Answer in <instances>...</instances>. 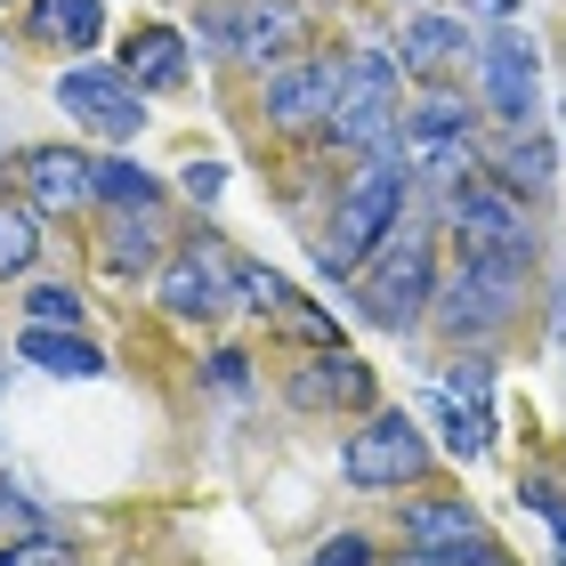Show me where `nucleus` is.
<instances>
[{
    "label": "nucleus",
    "instance_id": "aec40b11",
    "mask_svg": "<svg viewBox=\"0 0 566 566\" xmlns=\"http://www.w3.org/2000/svg\"><path fill=\"white\" fill-rule=\"evenodd\" d=\"M122 73H130L138 90H178L187 82V41H178L170 24H146V33H130V49H122Z\"/></svg>",
    "mask_w": 566,
    "mask_h": 566
},
{
    "label": "nucleus",
    "instance_id": "4be33fe9",
    "mask_svg": "<svg viewBox=\"0 0 566 566\" xmlns=\"http://www.w3.org/2000/svg\"><path fill=\"white\" fill-rule=\"evenodd\" d=\"M41 260V202L33 195H0V275H24Z\"/></svg>",
    "mask_w": 566,
    "mask_h": 566
},
{
    "label": "nucleus",
    "instance_id": "473e14b6",
    "mask_svg": "<svg viewBox=\"0 0 566 566\" xmlns=\"http://www.w3.org/2000/svg\"><path fill=\"white\" fill-rule=\"evenodd\" d=\"M502 566H510V558H502Z\"/></svg>",
    "mask_w": 566,
    "mask_h": 566
},
{
    "label": "nucleus",
    "instance_id": "393cba45",
    "mask_svg": "<svg viewBox=\"0 0 566 566\" xmlns=\"http://www.w3.org/2000/svg\"><path fill=\"white\" fill-rule=\"evenodd\" d=\"M24 316L33 324H82V300H73L65 283H33V292H24Z\"/></svg>",
    "mask_w": 566,
    "mask_h": 566
},
{
    "label": "nucleus",
    "instance_id": "6e6552de",
    "mask_svg": "<svg viewBox=\"0 0 566 566\" xmlns=\"http://www.w3.org/2000/svg\"><path fill=\"white\" fill-rule=\"evenodd\" d=\"M453 227L470 260H510L534 268V227H526V195H510L502 178H461L453 187Z\"/></svg>",
    "mask_w": 566,
    "mask_h": 566
},
{
    "label": "nucleus",
    "instance_id": "7c9ffc66",
    "mask_svg": "<svg viewBox=\"0 0 566 566\" xmlns=\"http://www.w3.org/2000/svg\"><path fill=\"white\" fill-rule=\"evenodd\" d=\"M478 17H494V24H510V17H518V0H478Z\"/></svg>",
    "mask_w": 566,
    "mask_h": 566
},
{
    "label": "nucleus",
    "instance_id": "dca6fc26",
    "mask_svg": "<svg viewBox=\"0 0 566 566\" xmlns=\"http://www.w3.org/2000/svg\"><path fill=\"white\" fill-rule=\"evenodd\" d=\"M17 178H24V195H33L41 211H90L97 202V163L73 154V146H33Z\"/></svg>",
    "mask_w": 566,
    "mask_h": 566
},
{
    "label": "nucleus",
    "instance_id": "a211bd4d",
    "mask_svg": "<svg viewBox=\"0 0 566 566\" xmlns=\"http://www.w3.org/2000/svg\"><path fill=\"white\" fill-rule=\"evenodd\" d=\"M494 178H502L510 195H551V187H558V154H551V138L534 130V122H526V130H510V138L494 146Z\"/></svg>",
    "mask_w": 566,
    "mask_h": 566
},
{
    "label": "nucleus",
    "instance_id": "bb28decb",
    "mask_svg": "<svg viewBox=\"0 0 566 566\" xmlns=\"http://www.w3.org/2000/svg\"><path fill=\"white\" fill-rule=\"evenodd\" d=\"M0 566H73V551H57V543H17V551H0Z\"/></svg>",
    "mask_w": 566,
    "mask_h": 566
},
{
    "label": "nucleus",
    "instance_id": "4468645a",
    "mask_svg": "<svg viewBox=\"0 0 566 566\" xmlns=\"http://www.w3.org/2000/svg\"><path fill=\"white\" fill-rule=\"evenodd\" d=\"M437 429H446V453L453 461H478L485 446H494V405H485V356H470L446 389H437Z\"/></svg>",
    "mask_w": 566,
    "mask_h": 566
},
{
    "label": "nucleus",
    "instance_id": "39448f33",
    "mask_svg": "<svg viewBox=\"0 0 566 566\" xmlns=\"http://www.w3.org/2000/svg\"><path fill=\"white\" fill-rule=\"evenodd\" d=\"M332 138L356 154H389L397 146V57L356 49L340 57V106H332Z\"/></svg>",
    "mask_w": 566,
    "mask_h": 566
},
{
    "label": "nucleus",
    "instance_id": "423d86ee",
    "mask_svg": "<svg viewBox=\"0 0 566 566\" xmlns=\"http://www.w3.org/2000/svg\"><path fill=\"white\" fill-rule=\"evenodd\" d=\"M195 41L211 57H251V65H283L300 49V9L292 0H211L195 17Z\"/></svg>",
    "mask_w": 566,
    "mask_h": 566
},
{
    "label": "nucleus",
    "instance_id": "f257e3e1",
    "mask_svg": "<svg viewBox=\"0 0 566 566\" xmlns=\"http://www.w3.org/2000/svg\"><path fill=\"white\" fill-rule=\"evenodd\" d=\"M405 195H413V163H405V146H389V154H365V170L348 178L340 211H332L324 243H316V268H324V275H356V268H365L380 243L397 235Z\"/></svg>",
    "mask_w": 566,
    "mask_h": 566
},
{
    "label": "nucleus",
    "instance_id": "c756f323",
    "mask_svg": "<svg viewBox=\"0 0 566 566\" xmlns=\"http://www.w3.org/2000/svg\"><path fill=\"white\" fill-rule=\"evenodd\" d=\"M0 526H33V518H24V502H17V485H9V478H0Z\"/></svg>",
    "mask_w": 566,
    "mask_h": 566
},
{
    "label": "nucleus",
    "instance_id": "c85d7f7f",
    "mask_svg": "<svg viewBox=\"0 0 566 566\" xmlns=\"http://www.w3.org/2000/svg\"><path fill=\"white\" fill-rule=\"evenodd\" d=\"M219 187H227V178H219V163H187V195H195V202H211Z\"/></svg>",
    "mask_w": 566,
    "mask_h": 566
},
{
    "label": "nucleus",
    "instance_id": "f3484780",
    "mask_svg": "<svg viewBox=\"0 0 566 566\" xmlns=\"http://www.w3.org/2000/svg\"><path fill=\"white\" fill-rule=\"evenodd\" d=\"M17 356H24V365H41L49 380H106V348L82 340L73 324H24Z\"/></svg>",
    "mask_w": 566,
    "mask_h": 566
},
{
    "label": "nucleus",
    "instance_id": "a878e982",
    "mask_svg": "<svg viewBox=\"0 0 566 566\" xmlns=\"http://www.w3.org/2000/svg\"><path fill=\"white\" fill-rule=\"evenodd\" d=\"M307 566H373V543H365V534H332V543H316Z\"/></svg>",
    "mask_w": 566,
    "mask_h": 566
},
{
    "label": "nucleus",
    "instance_id": "7ed1b4c3",
    "mask_svg": "<svg viewBox=\"0 0 566 566\" xmlns=\"http://www.w3.org/2000/svg\"><path fill=\"white\" fill-rule=\"evenodd\" d=\"M397 543L413 566H502V543L485 534V518L461 494H421V502H405V518H397Z\"/></svg>",
    "mask_w": 566,
    "mask_h": 566
},
{
    "label": "nucleus",
    "instance_id": "ddd939ff",
    "mask_svg": "<svg viewBox=\"0 0 566 566\" xmlns=\"http://www.w3.org/2000/svg\"><path fill=\"white\" fill-rule=\"evenodd\" d=\"M283 397H292L300 413H365L373 405V365H356L348 348H324V356H307V365H292Z\"/></svg>",
    "mask_w": 566,
    "mask_h": 566
},
{
    "label": "nucleus",
    "instance_id": "20e7f679",
    "mask_svg": "<svg viewBox=\"0 0 566 566\" xmlns=\"http://www.w3.org/2000/svg\"><path fill=\"white\" fill-rule=\"evenodd\" d=\"M518 292H526V268H510V260H470V251H461V275L437 292L429 316L446 324L453 348H461V340L478 348V340H494V332L518 316Z\"/></svg>",
    "mask_w": 566,
    "mask_h": 566
},
{
    "label": "nucleus",
    "instance_id": "b1692460",
    "mask_svg": "<svg viewBox=\"0 0 566 566\" xmlns=\"http://www.w3.org/2000/svg\"><path fill=\"white\" fill-rule=\"evenodd\" d=\"M235 292H243V307H260V316H283V307H292L283 275L275 268H251V260H235Z\"/></svg>",
    "mask_w": 566,
    "mask_h": 566
},
{
    "label": "nucleus",
    "instance_id": "412c9836",
    "mask_svg": "<svg viewBox=\"0 0 566 566\" xmlns=\"http://www.w3.org/2000/svg\"><path fill=\"white\" fill-rule=\"evenodd\" d=\"M106 268L114 275H154L163 268V227H154V211H122L106 227Z\"/></svg>",
    "mask_w": 566,
    "mask_h": 566
},
{
    "label": "nucleus",
    "instance_id": "2f4dec72",
    "mask_svg": "<svg viewBox=\"0 0 566 566\" xmlns=\"http://www.w3.org/2000/svg\"><path fill=\"white\" fill-rule=\"evenodd\" d=\"M421 9H429V0H421Z\"/></svg>",
    "mask_w": 566,
    "mask_h": 566
},
{
    "label": "nucleus",
    "instance_id": "9d476101",
    "mask_svg": "<svg viewBox=\"0 0 566 566\" xmlns=\"http://www.w3.org/2000/svg\"><path fill=\"white\" fill-rule=\"evenodd\" d=\"M154 300H163L178 324H219L227 307L243 300L235 292V260H227L219 243H187L163 275H154Z\"/></svg>",
    "mask_w": 566,
    "mask_h": 566
},
{
    "label": "nucleus",
    "instance_id": "f03ea898",
    "mask_svg": "<svg viewBox=\"0 0 566 566\" xmlns=\"http://www.w3.org/2000/svg\"><path fill=\"white\" fill-rule=\"evenodd\" d=\"M429 307H437V243L397 219V235L365 260V275H356V316L373 332H413Z\"/></svg>",
    "mask_w": 566,
    "mask_h": 566
},
{
    "label": "nucleus",
    "instance_id": "cd10ccee",
    "mask_svg": "<svg viewBox=\"0 0 566 566\" xmlns=\"http://www.w3.org/2000/svg\"><path fill=\"white\" fill-rule=\"evenodd\" d=\"M526 502L551 518V543H558V566H566V510H558V494H551V485H526Z\"/></svg>",
    "mask_w": 566,
    "mask_h": 566
},
{
    "label": "nucleus",
    "instance_id": "9b49d317",
    "mask_svg": "<svg viewBox=\"0 0 566 566\" xmlns=\"http://www.w3.org/2000/svg\"><path fill=\"white\" fill-rule=\"evenodd\" d=\"M138 82L122 65H65V82H57V106L82 122V130H97V138H138V122H146V106H138Z\"/></svg>",
    "mask_w": 566,
    "mask_h": 566
},
{
    "label": "nucleus",
    "instance_id": "6ab92c4d",
    "mask_svg": "<svg viewBox=\"0 0 566 566\" xmlns=\"http://www.w3.org/2000/svg\"><path fill=\"white\" fill-rule=\"evenodd\" d=\"M24 33H33L41 49H97V33H106V9L97 0H33V17H24Z\"/></svg>",
    "mask_w": 566,
    "mask_h": 566
},
{
    "label": "nucleus",
    "instance_id": "2eb2a0df",
    "mask_svg": "<svg viewBox=\"0 0 566 566\" xmlns=\"http://www.w3.org/2000/svg\"><path fill=\"white\" fill-rule=\"evenodd\" d=\"M470 57V24L446 9H413L397 24V73H421V82H446V73Z\"/></svg>",
    "mask_w": 566,
    "mask_h": 566
},
{
    "label": "nucleus",
    "instance_id": "1a4fd4ad",
    "mask_svg": "<svg viewBox=\"0 0 566 566\" xmlns=\"http://www.w3.org/2000/svg\"><path fill=\"white\" fill-rule=\"evenodd\" d=\"M478 90H485V114L494 122L526 130V122L543 114V57H534V33L494 24V33L478 41Z\"/></svg>",
    "mask_w": 566,
    "mask_h": 566
},
{
    "label": "nucleus",
    "instance_id": "f8f14e48",
    "mask_svg": "<svg viewBox=\"0 0 566 566\" xmlns=\"http://www.w3.org/2000/svg\"><path fill=\"white\" fill-rule=\"evenodd\" d=\"M260 106H268L275 130H307V122H332V106H340V57H283V65H268Z\"/></svg>",
    "mask_w": 566,
    "mask_h": 566
},
{
    "label": "nucleus",
    "instance_id": "0eeeda50",
    "mask_svg": "<svg viewBox=\"0 0 566 566\" xmlns=\"http://www.w3.org/2000/svg\"><path fill=\"white\" fill-rule=\"evenodd\" d=\"M340 478L356 494H397V485H421L429 478V437L413 413H373L365 429L340 446Z\"/></svg>",
    "mask_w": 566,
    "mask_h": 566
},
{
    "label": "nucleus",
    "instance_id": "5701e85b",
    "mask_svg": "<svg viewBox=\"0 0 566 566\" xmlns=\"http://www.w3.org/2000/svg\"><path fill=\"white\" fill-rule=\"evenodd\" d=\"M97 202H114V211H163V178L114 154V163H97Z\"/></svg>",
    "mask_w": 566,
    "mask_h": 566
}]
</instances>
